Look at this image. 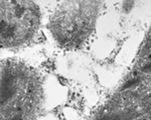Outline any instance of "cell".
<instances>
[{
	"label": "cell",
	"mask_w": 151,
	"mask_h": 120,
	"mask_svg": "<svg viewBox=\"0 0 151 120\" xmlns=\"http://www.w3.org/2000/svg\"><path fill=\"white\" fill-rule=\"evenodd\" d=\"M139 83H140V80L138 78L131 79V80H129L128 82H126L125 84H124V85L122 86V88H121V90H125V89H127V88H130V87H132V86H135Z\"/></svg>",
	"instance_id": "cell-1"
},
{
	"label": "cell",
	"mask_w": 151,
	"mask_h": 120,
	"mask_svg": "<svg viewBox=\"0 0 151 120\" xmlns=\"http://www.w3.org/2000/svg\"><path fill=\"white\" fill-rule=\"evenodd\" d=\"M150 96H151V95H150Z\"/></svg>",
	"instance_id": "cell-2"
}]
</instances>
